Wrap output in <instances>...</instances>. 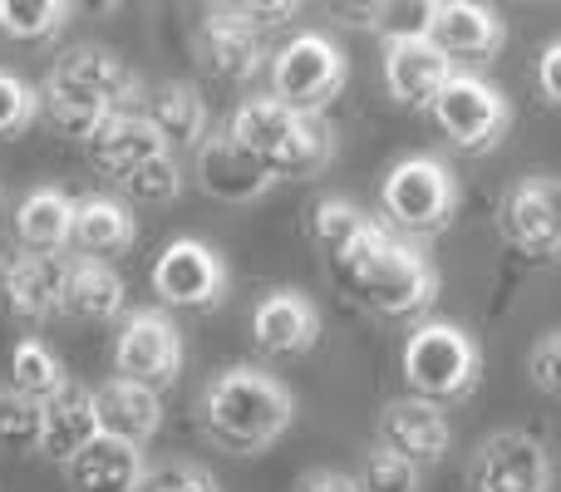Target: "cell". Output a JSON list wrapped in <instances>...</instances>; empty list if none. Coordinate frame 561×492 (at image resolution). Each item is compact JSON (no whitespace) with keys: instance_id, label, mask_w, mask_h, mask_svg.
Segmentation results:
<instances>
[{"instance_id":"29","label":"cell","mask_w":561,"mask_h":492,"mask_svg":"<svg viewBox=\"0 0 561 492\" xmlns=\"http://www.w3.org/2000/svg\"><path fill=\"white\" fill-rule=\"evenodd\" d=\"M65 369H59L55 350L39 345V340H20L15 350H10V389L25 399H35V404H49V399L65 389Z\"/></svg>"},{"instance_id":"17","label":"cell","mask_w":561,"mask_h":492,"mask_svg":"<svg viewBox=\"0 0 561 492\" xmlns=\"http://www.w3.org/2000/svg\"><path fill=\"white\" fill-rule=\"evenodd\" d=\"M424 35L454 65L458 59H488L503 45V20L473 0H434V5H424Z\"/></svg>"},{"instance_id":"7","label":"cell","mask_w":561,"mask_h":492,"mask_svg":"<svg viewBox=\"0 0 561 492\" xmlns=\"http://www.w3.org/2000/svg\"><path fill=\"white\" fill-rule=\"evenodd\" d=\"M345 75L350 65L335 39L320 35V30H306L272 59V99L296 108V114H320L345 89Z\"/></svg>"},{"instance_id":"22","label":"cell","mask_w":561,"mask_h":492,"mask_svg":"<svg viewBox=\"0 0 561 492\" xmlns=\"http://www.w3.org/2000/svg\"><path fill=\"white\" fill-rule=\"evenodd\" d=\"M94 404H99L104 438H118V444L144 448L163 428V399H158V389H144L134 379H108L104 389H94Z\"/></svg>"},{"instance_id":"13","label":"cell","mask_w":561,"mask_h":492,"mask_svg":"<svg viewBox=\"0 0 561 492\" xmlns=\"http://www.w3.org/2000/svg\"><path fill=\"white\" fill-rule=\"evenodd\" d=\"M454 59L424 35V30H399L385 49V84L404 108H434L444 84L454 79Z\"/></svg>"},{"instance_id":"21","label":"cell","mask_w":561,"mask_h":492,"mask_svg":"<svg viewBox=\"0 0 561 492\" xmlns=\"http://www.w3.org/2000/svg\"><path fill=\"white\" fill-rule=\"evenodd\" d=\"M144 473H148L144 448L118 444V438H104V434H99L79 458L65 464L69 492H138L144 488Z\"/></svg>"},{"instance_id":"37","label":"cell","mask_w":561,"mask_h":492,"mask_svg":"<svg viewBox=\"0 0 561 492\" xmlns=\"http://www.w3.org/2000/svg\"><path fill=\"white\" fill-rule=\"evenodd\" d=\"M227 10H232L242 25H252L256 35H266V30L286 25L290 15H300V5H290V0H276V5H252V0H247V5H227Z\"/></svg>"},{"instance_id":"20","label":"cell","mask_w":561,"mask_h":492,"mask_svg":"<svg viewBox=\"0 0 561 492\" xmlns=\"http://www.w3.org/2000/svg\"><path fill=\"white\" fill-rule=\"evenodd\" d=\"M252 335L266 355L296 359L320 340V310L296 290H272L252 316Z\"/></svg>"},{"instance_id":"14","label":"cell","mask_w":561,"mask_h":492,"mask_svg":"<svg viewBox=\"0 0 561 492\" xmlns=\"http://www.w3.org/2000/svg\"><path fill=\"white\" fill-rule=\"evenodd\" d=\"M379 444H385L389 454L409 458V464L424 473V468H434L448 458L454 428H448V414L438 404L404 394V399H389V404L379 409Z\"/></svg>"},{"instance_id":"38","label":"cell","mask_w":561,"mask_h":492,"mask_svg":"<svg viewBox=\"0 0 561 492\" xmlns=\"http://www.w3.org/2000/svg\"><path fill=\"white\" fill-rule=\"evenodd\" d=\"M296 492H359V483L340 468H310V473L296 478Z\"/></svg>"},{"instance_id":"34","label":"cell","mask_w":561,"mask_h":492,"mask_svg":"<svg viewBox=\"0 0 561 492\" xmlns=\"http://www.w3.org/2000/svg\"><path fill=\"white\" fill-rule=\"evenodd\" d=\"M138 492H222V483L213 478V468L187 464V458H163L144 473Z\"/></svg>"},{"instance_id":"26","label":"cell","mask_w":561,"mask_h":492,"mask_svg":"<svg viewBox=\"0 0 561 492\" xmlns=\"http://www.w3.org/2000/svg\"><path fill=\"white\" fill-rule=\"evenodd\" d=\"M75 197H65L59 187H35L25 203L15 207V232L20 242L39 256H59L75 237Z\"/></svg>"},{"instance_id":"25","label":"cell","mask_w":561,"mask_h":492,"mask_svg":"<svg viewBox=\"0 0 561 492\" xmlns=\"http://www.w3.org/2000/svg\"><path fill=\"white\" fill-rule=\"evenodd\" d=\"M134 232H138L134 213L118 197L94 193L75 207V237H69V247H79V256H89V261H108L134 247Z\"/></svg>"},{"instance_id":"28","label":"cell","mask_w":561,"mask_h":492,"mask_svg":"<svg viewBox=\"0 0 561 492\" xmlns=\"http://www.w3.org/2000/svg\"><path fill=\"white\" fill-rule=\"evenodd\" d=\"M375 232H379L375 217L359 213V207L345 203V197H325V203H316V213H310V237H316V247L325 251L330 271L345 266Z\"/></svg>"},{"instance_id":"9","label":"cell","mask_w":561,"mask_h":492,"mask_svg":"<svg viewBox=\"0 0 561 492\" xmlns=\"http://www.w3.org/2000/svg\"><path fill=\"white\" fill-rule=\"evenodd\" d=\"M118 379H134L144 389H168L183 369V340L163 310H134L114 340Z\"/></svg>"},{"instance_id":"32","label":"cell","mask_w":561,"mask_h":492,"mask_svg":"<svg viewBox=\"0 0 561 492\" xmlns=\"http://www.w3.org/2000/svg\"><path fill=\"white\" fill-rule=\"evenodd\" d=\"M183 193V168L173 163V153H158L153 163H144L134 178L124 183L128 203H144V207H168L173 197Z\"/></svg>"},{"instance_id":"2","label":"cell","mask_w":561,"mask_h":492,"mask_svg":"<svg viewBox=\"0 0 561 492\" xmlns=\"http://www.w3.org/2000/svg\"><path fill=\"white\" fill-rule=\"evenodd\" d=\"M197 419H203V434L227 454H262L290 428L296 404H290V389L276 375L242 365L217 375L203 389Z\"/></svg>"},{"instance_id":"16","label":"cell","mask_w":561,"mask_h":492,"mask_svg":"<svg viewBox=\"0 0 561 492\" xmlns=\"http://www.w3.org/2000/svg\"><path fill=\"white\" fill-rule=\"evenodd\" d=\"M197 59L213 79L222 84H247V79L262 75L266 65V45L252 25L232 15L227 5H213L203 15V30H197Z\"/></svg>"},{"instance_id":"11","label":"cell","mask_w":561,"mask_h":492,"mask_svg":"<svg viewBox=\"0 0 561 492\" xmlns=\"http://www.w3.org/2000/svg\"><path fill=\"white\" fill-rule=\"evenodd\" d=\"M153 290L163 306L178 310H213L227 296V266L217 261V251L207 242H173L163 256L153 261Z\"/></svg>"},{"instance_id":"30","label":"cell","mask_w":561,"mask_h":492,"mask_svg":"<svg viewBox=\"0 0 561 492\" xmlns=\"http://www.w3.org/2000/svg\"><path fill=\"white\" fill-rule=\"evenodd\" d=\"M45 444V404L5 389L0 394V448L10 454H30V448Z\"/></svg>"},{"instance_id":"6","label":"cell","mask_w":561,"mask_h":492,"mask_svg":"<svg viewBox=\"0 0 561 492\" xmlns=\"http://www.w3.org/2000/svg\"><path fill=\"white\" fill-rule=\"evenodd\" d=\"M379 207L385 217L409 237H434L454 222L458 213V183L438 158L414 153L399 158L385 173V187H379Z\"/></svg>"},{"instance_id":"3","label":"cell","mask_w":561,"mask_h":492,"mask_svg":"<svg viewBox=\"0 0 561 492\" xmlns=\"http://www.w3.org/2000/svg\"><path fill=\"white\" fill-rule=\"evenodd\" d=\"M227 134L272 168L276 183H310L335 158V134L320 114H296L276 99H247Z\"/></svg>"},{"instance_id":"27","label":"cell","mask_w":561,"mask_h":492,"mask_svg":"<svg viewBox=\"0 0 561 492\" xmlns=\"http://www.w3.org/2000/svg\"><path fill=\"white\" fill-rule=\"evenodd\" d=\"M148 124L163 134L168 148H203L207 144V104L193 84H158L148 99Z\"/></svg>"},{"instance_id":"19","label":"cell","mask_w":561,"mask_h":492,"mask_svg":"<svg viewBox=\"0 0 561 492\" xmlns=\"http://www.w3.org/2000/svg\"><path fill=\"white\" fill-rule=\"evenodd\" d=\"M65 256H39V251H20L5 271H0V300L15 320H45L65 300Z\"/></svg>"},{"instance_id":"23","label":"cell","mask_w":561,"mask_h":492,"mask_svg":"<svg viewBox=\"0 0 561 492\" xmlns=\"http://www.w3.org/2000/svg\"><path fill=\"white\" fill-rule=\"evenodd\" d=\"M104 434L99 428V404H94V389H79V385H65L55 399L45 404V444L39 454L49 464L65 468L69 458H79L94 438Z\"/></svg>"},{"instance_id":"10","label":"cell","mask_w":561,"mask_h":492,"mask_svg":"<svg viewBox=\"0 0 561 492\" xmlns=\"http://www.w3.org/2000/svg\"><path fill=\"white\" fill-rule=\"evenodd\" d=\"M552 458L533 434H493L468 464V492H547Z\"/></svg>"},{"instance_id":"15","label":"cell","mask_w":561,"mask_h":492,"mask_svg":"<svg viewBox=\"0 0 561 492\" xmlns=\"http://www.w3.org/2000/svg\"><path fill=\"white\" fill-rule=\"evenodd\" d=\"M197 183H203V193L217 197V203L247 207V203H262L276 187V178H272V168L256 153H247L232 134H213L197 148Z\"/></svg>"},{"instance_id":"31","label":"cell","mask_w":561,"mask_h":492,"mask_svg":"<svg viewBox=\"0 0 561 492\" xmlns=\"http://www.w3.org/2000/svg\"><path fill=\"white\" fill-rule=\"evenodd\" d=\"M69 15L75 10L59 0H0V30L10 39H49Z\"/></svg>"},{"instance_id":"1","label":"cell","mask_w":561,"mask_h":492,"mask_svg":"<svg viewBox=\"0 0 561 492\" xmlns=\"http://www.w3.org/2000/svg\"><path fill=\"white\" fill-rule=\"evenodd\" d=\"M138 79L104 49H69L45 79V118L59 138L89 144L114 114H128L138 104Z\"/></svg>"},{"instance_id":"12","label":"cell","mask_w":561,"mask_h":492,"mask_svg":"<svg viewBox=\"0 0 561 492\" xmlns=\"http://www.w3.org/2000/svg\"><path fill=\"white\" fill-rule=\"evenodd\" d=\"M507 242L527 256H561V178H523L497 207Z\"/></svg>"},{"instance_id":"18","label":"cell","mask_w":561,"mask_h":492,"mask_svg":"<svg viewBox=\"0 0 561 492\" xmlns=\"http://www.w3.org/2000/svg\"><path fill=\"white\" fill-rule=\"evenodd\" d=\"M84 153H89V163H94L99 178L124 187L144 163H153L158 153H168V144H163V134L148 124V114H114L84 144Z\"/></svg>"},{"instance_id":"24","label":"cell","mask_w":561,"mask_h":492,"mask_svg":"<svg viewBox=\"0 0 561 492\" xmlns=\"http://www.w3.org/2000/svg\"><path fill=\"white\" fill-rule=\"evenodd\" d=\"M59 310L75 320H89V325L118 320L124 316V281H118V271L104 266V261L75 256L69 261V276H65V300H59Z\"/></svg>"},{"instance_id":"33","label":"cell","mask_w":561,"mask_h":492,"mask_svg":"<svg viewBox=\"0 0 561 492\" xmlns=\"http://www.w3.org/2000/svg\"><path fill=\"white\" fill-rule=\"evenodd\" d=\"M355 483H359V492H419V468L409 464V458L389 454L385 444H375L365 454V464H359Z\"/></svg>"},{"instance_id":"4","label":"cell","mask_w":561,"mask_h":492,"mask_svg":"<svg viewBox=\"0 0 561 492\" xmlns=\"http://www.w3.org/2000/svg\"><path fill=\"white\" fill-rule=\"evenodd\" d=\"M340 286L369 306L375 316H389V320H404V316H419V310L434 306L438 296V276L414 247L394 242V237L379 227L345 266H335Z\"/></svg>"},{"instance_id":"39","label":"cell","mask_w":561,"mask_h":492,"mask_svg":"<svg viewBox=\"0 0 561 492\" xmlns=\"http://www.w3.org/2000/svg\"><path fill=\"white\" fill-rule=\"evenodd\" d=\"M537 84H542V94L561 104V39L557 45L542 49V59H537Z\"/></svg>"},{"instance_id":"36","label":"cell","mask_w":561,"mask_h":492,"mask_svg":"<svg viewBox=\"0 0 561 492\" xmlns=\"http://www.w3.org/2000/svg\"><path fill=\"white\" fill-rule=\"evenodd\" d=\"M527 369H533V385L542 389V394L561 399V335L537 340L533 355H527Z\"/></svg>"},{"instance_id":"8","label":"cell","mask_w":561,"mask_h":492,"mask_svg":"<svg viewBox=\"0 0 561 492\" xmlns=\"http://www.w3.org/2000/svg\"><path fill=\"white\" fill-rule=\"evenodd\" d=\"M428 114H434L438 134L454 148H463V153H488V148H497L507 124H513V108H507L503 89H493L478 75H454Z\"/></svg>"},{"instance_id":"5","label":"cell","mask_w":561,"mask_h":492,"mask_svg":"<svg viewBox=\"0 0 561 492\" xmlns=\"http://www.w3.org/2000/svg\"><path fill=\"white\" fill-rule=\"evenodd\" d=\"M478 375H483V350L463 325L424 320L404 340V385L414 399H428V404L444 409L454 399L473 394Z\"/></svg>"},{"instance_id":"35","label":"cell","mask_w":561,"mask_h":492,"mask_svg":"<svg viewBox=\"0 0 561 492\" xmlns=\"http://www.w3.org/2000/svg\"><path fill=\"white\" fill-rule=\"evenodd\" d=\"M39 114V94L15 75H0V138L20 134Z\"/></svg>"}]
</instances>
